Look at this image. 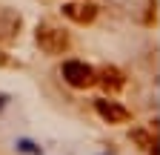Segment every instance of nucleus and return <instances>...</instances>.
I'll return each instance as SVG.
<instances>
[{
  "mask_svg": "<svg viewBox=\"0 0 160 155\" xmlns=\"http://www.w3.org/2000/svg\"><path fill=\"white\" fill-rule=\"evenodd\" d=\"M34 37H37V46L43 49L46 55H66L72 40H69V35L63 29H57L52 23H40L34 29Z\"/></svg>",
  "mask_w": 160,
  "mask_h": 155,
  "instance_id": "obj_1",
  "label": "nucleus"
},
{
  "mask_svg": "<svg viewBox=\"0 0 160 155\" xmlns=\"http://www.w3.org/2000/svg\"><path fill=\"white\" fill-rule=\"evenodd\" d=\"M63 81L74 89H89L97 83V72L83 61H66L63 63Z\"/></svg>",
  "mask_w": 160,
  "mask_h": 155,
  "instance_id": "obj_2",
  "label": "nucleus"
},
{
  "mask_svg": "<svg viewBox=\"0 0 160 155\" xmlns=\"http://www.w3.org/2000/svg\"><path fill=\"white\" fill-rule=\"evenodd\" d=\"M94 109H97V115H100L106 124H129V121H132V112H129L123 104L109 101V98L94 101Z\"/></svg>",
  "mask_w": 160,
  "mask_h": 155,
  "instance_id": "obj_3",
  "label": "nucleus"
},
{
  "mask_svg": "<svg viewBox=\"0 0 160 155\" xmlns=\"http://www.w3.org/2000/svg\"><path fill=\"white\" fill-rule=\"evenodd\" d=\"M63 14L69 17V20L86 26V23H92L94 17H97V6L94 3H66L63 6Z\"/></svg>",
  "mask_w": 160,
  "mask_h": 155,
  "instance_id": "obj_4",
  "label": "nucleus"
},
{
  "mask_svg": "<svg viewBox=\"0 0 160 155\" xmlns=\"http://www.w3.org/2000/svg\"><path fill=\"white\" fill-rule=\"evenodd\" d=\"M97 83L103 86L109 95H117L120 89L126 86V75L120 72L117 66H103V72H100V78H97Z\"/></svg>",
  "mask_w": 160,
  "mask_h": 155,
  "instance_id": "obj_5",
  "label": "nucleus"
},
{
  "mask_svg": "<svg viewBox=\"0 0 160 155\" xmlns=\"http://www.w3.org/2000/svg\"><path fill=\"white\" fill-rule=\"evenodd\" d=\"M132 138H134V141H137L140 147H143V149H157L154 138H152L149 132H143V129H134V132H132Z\"/></svg>",
  "mask_w": 160,
  "mask_h": 155,
  "instance_id": "obj_6",
  "label": "nucleus"
},
{
  "mask_svg": "<svg viewBox=\"0 0 160 155\" xmlns=\"http://www.w3.org/2000/svg\"><path fill=\"white\" fill-rule=\"evenodd\" d=\"M154 20H157V0L149 3V14H146V23H154Z\"/></svg>",
  "mask_w": 160,
  "mask_h": 155,
  "instance_id": "obj_7",
  "label": "nucleus"
}]
</instances>
